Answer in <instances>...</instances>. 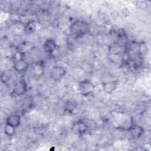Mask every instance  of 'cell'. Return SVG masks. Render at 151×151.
<instances>
[{"instance_id": "277c9868", "label": "cell", "mask_w": 151, "mask_h": 151, "mask_svg": "<svg viewBox=\"0 0 151 151\" xmlns=\"http://www.w3.org/2000/svg\"><path fill=\"white\" fill-rule=\"evenodd\" d=\"M88 126L82 120H78L73 123L71 126L72 132L77 135H83L88 130Z\"/></svg>"}, {"instance_id": "3957f363", "label": "cell", "mask_w": 151, "mask_h": 151, "mask_svg": "<svg viewBox=\"0 0 151 151\" xmlns=\"http://www.w3.org/2000/svg\"><path fill=\"white\" fill-rule=\"evenodd\" d=\"M67 74V69L61 65H56L52 67L50 70L49 76L51 79L54 81H58L62 79Z\"/></svg>"}, {"instance_id": "ba28073f", "label": "cell", "mask_w": 151, "mask_h": 151, "mask_svg": "<svg viewBox=\"0 0 151 151\" xmlns=\"http://www.w3.org/2000/svg\"><path fill=\"white\" fill-rule=\"evenodd\" d=\"M119 81L117 80H110L102 83L103 91L107 94H111L117 88Z\"/></svg>"}, {"instance_id": "52a82bcc", "label": "cell", "mask_w": 151, "mask_h": 151, "mask_svg": "<svg viewBox=\"0 0 151 151\" xmlns=\"http://www.w3.org/2000/svg\"><path fill=\"white\" fill-rule=\"evenodd\" d=\"M29 67V64L24 59L14 61L13 68L14 70L18 73H23L26 71Z\"/></svg>"}, {"instance_id": "30bf717a", "label": "cell", "mask_w": 151, "mask_h": 151, "mask_svg": "<svg viewBox=\"0 0 151 151\" xmlns=\"http://www.w3.org/2000/svg\"><path fill=\"white\" fill-rule=\"evenodd\" d=\"M21 122V116L17 113H12L7 117L5 121V124H9L16 129L19 126Z\"/></svg>"}, {"instance_id": "4fadbf2b", "label": "cell", "mask_w": 151, "mask_h": 151, "mask_svg": "<svg viewBox=\"0 0 151 151\" xmlns=\"http://www.w3.org/2000/svg\"><path fill=\"white\" fill-rule=\"evenodd\" d=\"M4 132L6 136L8 137H12L15 133V128L9 124H5L4 129Z\"/></svg>"}, {"instance_id": "9c48e42d", "label": "cell", "mask_w": 151, "mask_h": 151, "mask_svg": "<svg viewBox=\"0 0 151 151\" xmlns=\"http://www.w3.org/2000/svg\"><path fill=\"white\" fill-rule=\"evenodd\" d=\"M32 73L38 77L42 76L45 73V67L43 61H38L34 63L31 65Z\"/></svg>"}, {"instance_id": "5bb4252c", "label": "cell", "mask_w": 151, "mask_h": 151, "mask_svg": "<svg viewBox=\"0 0 151 151\" xmlns=\"http://www.w3.org/2000/svg\"><path fill=\"white\" fill-rule=\"evenodd\" d=\"M64 108L67 111H68V113H71L76 109L75 103L71 101H68L65 103Z\"/></svg>"}, {"instance_id": "5b68a950", "label": "cell", "mask_w": 151, "mask_h": 151, "mask_svg": "<svg viewBox=\"0 0 151 151\" xmlns=\"http://www.w3.org/2000/svg\"><path fill=\"white\" fill-rule=\"evenodd\" d=\"M27 91V83L24 78H22L15 84L12 94L15 96H20L24 94Z\"/></svg>"}, {"instance_id": "7c38bea8", "label": "cell", "mask_w": 151, "mask_h": 151, "mask_svg": "<svg viewBox=\"0 0 151 151\" xmlns=\"http://www.w3.org/2000/svg\"><path fill=\"white\" fill-rule=\"evenodd\" d=\"M37 28V25L34 20H29L27 21L24 27V32L27 35H31L33 34Z\"/></svg>"}, {"instance_id": "9a60e30c", "label": "cell", "mask_w": 151, "mask_h": 151, "mask_svg": "<svg viewBox=\"0 0 151 151\" xmlns=\"http://www.w3.org/2000/svg\"><path fill=\"white\" fill-rule=\"evenodd\" d=\"M23 58H24V52H21V51L17 52L14 55V57H13L14 61L18 60H21V59H23Z\"/></svg>"}, {"instance_id": "8992f818", "label": "cell", "mask_w": 151, "mask_h": 151, "mask_svg": "<svg viewBox=\"0 0 151 151\" xmlns=\"http://www.w3.org/2000/svg\"><path fill=\"white\" fill-rule=\"evenodd\" d=\"M127 130L130 136L133 139L140 138L144 133L143 127L138 124H132L129 127Z\"/></svg>"}, {"instance_id": "6da1fadb", "label": "cell", "mask_w": 151, "mask_h": 151, "mask_svg": "<svg viewBox=\"0 0 151 151\" xmlns=\"http://www.w3.org/2000/svg\"><path fill=\"white\" fill-rule=\"evenodd\" d=\"M70 32L76 38L85 35L89 31V25L87 22L82 20H76L70 25Z\"/></svg>"}, {"instance_id": "7a4b0ae2", "label": "cell", "mask_w": 151, "mask_h": 151, "mask_svg": "<svg viewBox=\"0 0 151 151\" xmlns=\"http://www.w3.org/2000/svg\"><path fill=\"white\" fill-rule=\"evenodd\" d=\"M77 90L81 95L87 97L94 93L95 90V86L91 80L88 79H84L78 83Z\"/></svg>"}, {"instance_id": "8fae6325", "label": "cell", "mask_w": 151, "mask_h": 151, "mask_svg": "<svg viewBox=\"0 0 151 151\" xmlns=\"http://www.w3.org/2000/svg\"><path fill=\"white\" fill-rule=\"evenodd\" d=\"M57 45L55 41L52 39H47L43 44L44 51L48 54L53 53L57 49Z\"/></svg>"}]
</instances>
